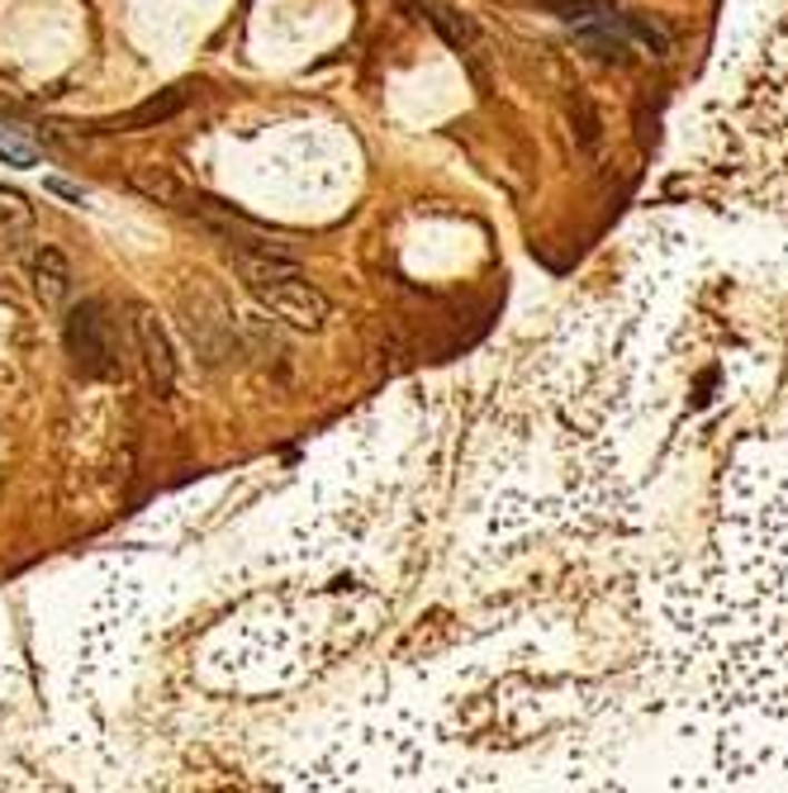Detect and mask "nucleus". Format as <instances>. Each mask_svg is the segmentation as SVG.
I'll list each match as a JSON object with an SVG mask.
<instances>
[{"mask_svg": "<svg viewBox=\"0 0 788 793\" xmlns=\"http://www.w3.org/2000/svg\"><path fill=\"white\" fill-rule=\"evenodd\" d=\"M67 351L71 361H77L81 376H110L115 361H110V333H105V309L96 299H86V305L71 309L67 319Z\"/></svg>", "mask_w": 788, "mask_h": 793, "instance_id": "f03ea898", "label": "nucleus"}, {"mask_svg": "<svg viewBox=\"0 0 788 793\" xmlns=\"http://www.w3.org/2000/svg\"><path fill=\"white\" fill-rule=\"evenodd\" d=\"M186 110V91H162L152 100H142L134 115H124V129H152V125H167L171 115Z\"/></svg>", "mask_w": 788, "mask_h": 793, "instance_id": "20e7f679", "label": "nucleus"}, {"mask_svg": "<svg viewBox=\"0 0 788 793\" xmlns=\"http://www.w3.org/2000/svg\"><path fill=\"white\" fill-rule=\"evenodd\" d=\"M67 261L52 252V248H43L39 257H33V286H39V295L48 299V305H58V299H67Z\"/></svg>", "mask_w": 788, "mask_h": 793, "instance_id": "39448f33", "label": "nucleus"}, {"mask_svg": "<svg viewBox=\"0 0 788 793\" xmlns=\"http://www.w3.org/2000/svg\"><path fill=\"white\" fill-rule=\"evenodd\" d=\"M0 162H10V167H33V162H39V152H33L29 143H20V138L0 133Z\"/></svg>", "mask_w": 788, "mask_h": 793, "instance_id": "423d86ee", "label": "nucleus"}, {"mask_svg": "<svg viewBox=\"0 0 788 793\" xmlns=\"http://www.w3.org/2000/svg\"><path fill=\"white\" fill-rule=\"evenodd\" d=\"M257 299L266 309L285 319L290 328H304V333H318L328 324V295L309 286L304 276H290V280H266V286H253Z\"/></svg>", "mask_w": 788, "mask_h": 793, "instance_id": "f257e3e1", "label": "nucleus"}, {"mask_svg": "<svg viewBox=\"0 0 788 793\" xmlns=\"http://www.w3.org/2000/svg\"><path fill=\"white\" fill-rule=\"evenodd\" d=\"M427 20H433L442 33H446V39H452V43H465V39H471V24H465V20H456V14L452 10H433V14H427Z\"/></svg>", "mask_w": 788, "mask_h": 793, "instance_id": "6e6552de", "label": "nucleus"}, {"mask_svg": "<svg viewBox=\"0 0 788 793\" xmlns=\"http://www.w3.org/2000/svg\"><path fill=\"white\" fill-rule=\"evenodd\" d=\"M134 333H138L142 366H148L152 390H157V399H167V395H171V380H176V361H171V343H167V333H162V324H157L148 309H138Z\"/></svg>", "mask_w": 788, "mask_h": 793, "instance_id": "7ed1b4c3", "label": "nucleus"}, {"mask_svg": "<svg viewBox=\"0 0 788 793\" xmlns=\"http://www.w3.org/2000/svg\"><path fill=\"white\" fill-rule=\"evenodd\" d=\"M134 186H142L148 196H162V200H171V196H176V186L167 181L162 171H157V176H152V171H134Z\"/></svg>", "mask_w": 788, "mask_h": 793, "instance_id": "1a4fd4ad", "label": "nucleus"}, {"mask_svg": "<svg viewBox=\"0 0 788 793\" xmlns=\"http://www.w3.org/2000/svg\"><path fill=\"white\" fill-rule=\"evenodd\" d=\"M43 190H48V196H58V200H71V205L91 200V190L77 186V181H67V176H43Z\"/></svg>", "mask_w": 788, "mask_h": 793, "instance_id": "0eeeda50", "label": "nucleus"}]
</instances>
